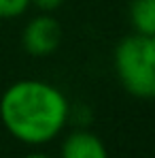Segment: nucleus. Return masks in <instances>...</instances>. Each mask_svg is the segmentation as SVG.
Wrapping results in <instances>:
<instances>
[{
	"label": "nucleus",
	"mask_w": 155,
	"mask_h": 158,
	"mask_svg": "<svg viewBox=\"0 0 155 158\" xmlns=\"http://www.w3.org/2000/svg\"><path fill=\"white\" fill-rule=\"evenodd\" d=\"M70 118L66 94L43 79H19L0 96V122L11 137L26 145L53 141Z\"/></svg>",
	"instance_id": "obj_1"
},
{
	"label": "nucleus",
	"mask_w": 155,
	"mask_h": 158,
	"mask_svg": "<svg viewBox=\"0 0 155 158\" xmlns=\"http://www.w3.org/2000/svg\"><path fill=\"white\" fill-rule=\"evenodd\" d=\"M115 73L121 88L138 98L153 96L155 85V60L149 52L147 36L130 34L119 41L113 53Z\"/></svg>",
	"instance_id": "obj_2"
},
{
	"label": "nucleus",
	"mask_w": 155,
	"mask_h": 158,
	"mask_svg": "<svg viewBox=\"0 0 155 158\" xmlns=\"http://www.w3.org/2000/svg\"><path fill=\"white\" fill-rule=\"evenodd\" d=\"M62 43V26L51 13H41L32 17L21 32V45L30 56L45 58L51 56Z\"/></svg>",
	"instance_id": "obj_3"
},
{
	"label": "nucleus",
	"mask_w": 155,
	"mask_h": 158,
	"mask_svg": "<svg viewBox=\"0 0 155 158\" xmlns=\"http://www.w3.org/2000/svg\"><path fill=\"white\" fill-rule=\"evenodd\" d=\"M60 158H108V150L96 132L79 128L62 141Z\"/></svg>",
	"instance_id": "obj_4"
},
{
	"label": "nucleus",
	"mask_w": 155,
	"mask_h": 158,
	"mask_svg": "<svg viewBox=\"0 0 155 158\" xmlns=\"http://www.w3.org/2000/svg\"><path fill=\"white\" fill-rule=\"evenodd\" d=\"M130 24L134 28V34L155 36V0H132Z\"/></svg>",
	"instance_id": "obj_5"
},
{
	"label": "nucleus",
	"mask_w": 155,
	"mask_h": 158,
	"mask_svg": "<svg viewBox=\"0 0 155 158\" xmlns=\"http://www.w3.org/2000/svg\"><path fill=\"white\" fill-rule=\"evenodd\" d=\"M30 9V0H0V19H15Z\"/></svg>",
	"instance_id": "obj_6"
},
{
	"label": "nucleus",
	"mask_w": 155,
	"mask_h": 158,
	"mask_svg": "<svg viewBox=\"0 0 155 158\" xmlns=\"http://www.w3.org/2000/svg\"><path fill=\"white\" fill-rule=\"evenodd\" d=\"M64 2H66V0H30V6L38 9L41 13H53V11H57Z\"/></svg>",
	"instance_id": "obj_7"
},
{
	"label": "nucleus",
	"mask_w": 155,
	"mask_h": 158,
	"mask_svg": "<svg viewBox=\"0 0 155 158\" xmlns=\"http://www.w3.org/2000/svg\"><path fill=\"white\" fill-rule=\"evenodd\" d=\"M26 158H51L49 154H43V152H32V154H28Z\"/></svg>",
	"instance_id": "obj_8"
},
{
	"label": "nucleus",
	"mask_w": 155,
	"mask_h": 158,
	"mask_svg": "<svg viewBox=\"0 0 155 158\" xmlns=\"http://www.w3.org/2000/svg\"><path fill=\"white\" fill-rule=\"evenodd\" d=\"M153 98H155V85H153Z\"/></svg>",
	"instance_id": "obj_9"
}]
</instances>
